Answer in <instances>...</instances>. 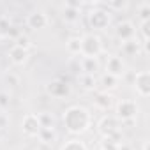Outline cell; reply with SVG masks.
I'll return each mask as SVG.
<instances>
[{
	"label": "cell",
	"instance_id": "1",
	"mask_svg": "<svg viewBox=\"0 0 150 150\" xmlns=\"http://www.w3.org/2000/svg\"><path fill=\"white\" fill-rule=\"evenodd\" d=\"M62 122H64V127H65V131L69 134L80 136V134H85L90 129V125H92V115H90V111L85 106L74 104V106H69L64 111Z\"/></svg>",
	"mask_w": 150,
	"mask_h": 150
},
{
	"label": "cell",
	"instance_id": "2",
	"mask_svg": "<svg viewBox=\"0 0 150 150\" xmlns=\"http://www.w3.org/2000/svg\"><path fill=\"white\" fill-rule=\"evenodd\" d=\"M115 111H117L115 117H117L118 122H127V124H131V122L138 117L139 108H138L136 101H132V99H122V101L117 103Z\"/></svg>",
	"mask_w": 150,
	"mask_h": 150
},
{
	"label": "cell",
	"instance_id": "3",
	"mask_svg": "<svg viewBox=\"0 0 150 150\" xmlns=\"http://www.w3.org/2000/svg\"><path fill=\"white\" fill-rule=\"evenodd\" d=\"M103 53V41L96 34H85L81 37V57H90V58H99Z\"/></svg>",
	"mask_w": 150,
	"mask_h": 150
},
{
	"label": "cell",
	"instance_id": "4",
	"mask_svg": "<svg viewBox=\"0 0 150 150\" xmlns=\"http://www.w3.org/2000/svg\"><path fill=\"white\" fill-rule=\"evenodd\" d=\"M87 16H88V25L94 30H106L111 25V13L104 7H94Z\"/></svg>",
	"mask_w": 150,
	"mask_h": 150
},
{
	"label": "cell",
	"instance_id": "5",
	"mask_svg": "<svg viewBox=\"0 0 150 150\" xmlns=\"http://www.w3.org/2000/svg\"><path fill=\"white\" fill-rule=\"evenodd\" d=\"M104 69H106V74H110V76L120 80V78L125 76V69H127V67H125V62H124L122 57H118V55H110L108 60H106Z\"/></svg>",
	"mask_w": 150,
	"mask_h": 150
},
{
	"label": "cell",
	"instance_id": "6",
	"mask_svg": "<svg viewBox=\"0 0 150 150\" xmlns=\"http://www.w3.org/2000/svg\"><path fill=\"white\" fill-rule=\"evenodd\" d=\"M132 85H134L136 94H138L139 97L146 99V97L150 96V72H148V71H139V72H136Z\"/></svg>",
	"mask_w": 150,
	"mask_h": 150
},
{
	"label": "cell",
	"instance_id": "7",
	"mask_svg": "<svg viewBox=\"0 0 150 150\" xmlns=\"http://www.w3.org/2000/svg\"><path fill=\"white\" fill-rule=\"evenodd\" d=\"M97 131H99V134H101L103 138H108V136H111V134H115V132L120 131V122L117 120V117L106 115V117H103V118L99 120Z\"/></svg>",
	"mask_w": 150,
	"mask_h": 150
},
{
	"label": "cell",
	"instance_id": "8",
	"mask_svg": "<svg viewBox=\"0 0 150 150\" xmlns=\"http://www.w3.org/2000/svg\"><path fill=\"white\" fill-rule=\"evenodd\" d=\"M46 92L51 96V97H57V99H62V97H67L71 94V87L65 80H51L48 85H46Z\"/></svg>",
	"mask_w": 150,
	"mask_h": 150
},
{
	"label": "cell",
	"instance_id": "9",
	"mask_svg": "<svg viewBox=\"0 0 150 150\" xmlns=\"http://www.w3.org/2000/svg\"><path fill=\"white\" fill-rule=\"evenodd\" d=\"M136 32H138V30H136L134 23H132V21H129V20L120 21V23L117 25V28H115V35H117V39H118V41H122V42L136 39Z\"/></svg>",
	"mask_w": 150,
	"mask_h": 150
},
{
	"label": "cell",
	"instance_id": "10",
	"mask_svg": "<svg viewBox=\"0 0 150 150\" xmlns=\"http://www.w3.org/2000/svg\"><path fill=\"white\" fill-rule=\"evenodd\" d=\"M21 131L28 138L37 136V132L41 131V125H39V120H37V115L35 113H27L23 117V120H21Z\"/></svg>",
	"mask_w": 150,
	"mask_h": 150
},
{
	"label": "cell",
	"instance_id": "11",
	"mask_svg": "<svg viewBox=\"0 0 150 150\" xmlns=\"http://www.w3.org/2000/svg\"><path fill=\"white\" fill-rule=\"evenodd\" d=\"M81 16V4L80 2H65L64 11H62V18L65 23H76Z\"/></svg>",
	"mask_w": 150,
	"mask_h": 150
},
{
	"label": "cell",
	"instance_id": "12",
	"mask_svg": "<svg viewBox=\"0 0 150 150\" xmlns=\"http://www.w3.org/2000/svg\"><path fill=\"white\" fill-rule=\"evenodd\" d=\"M48 23H50V20H48L46 13H42V11H32V13L27 16V25H28V28H32V30L46 28Z\"/></svg>",
	"mask_w": 150,
	"mask_h": 150
},
{
	"label": "cell",
	"instance_id": "13",
	"mask_svg": "<svg viewBox=\"0 0 150 150\" xmlns=\"http://www.w3.org/2000/svg\"><path fill=\"white\" fill-rule=\"evenodd\" d=\"M99 67H101L99 58H90V57H81L80 58V71H81V74L96 76V72L99 71Z\"/></svg>",
	"mask_w": 150,
	"mask_h": 150
},
{
	"label": "cell",
	"instance_id": "14",
	"mask_svg": "<svg viewBox=\"0 0 150 150\" xmlns=\"http://www.w3.org/2000/svg\"><path fill=\"white\" fill-rule=\"evenodd\" d=\"M94 104L99 108V110H110V108H113V104H115V97L110 94V92H99V94H96L94 96Z\"/></svg>",
	"mask_w": 150,
	"mask_h": 150
},
{
	"label": "cell",
	"instance_id": "15",
	"mask_svg": "<svg viewBox=\"0 0 150 150\" xmlns=\"http://www.w3.org/2000/svg\"><path fill=\"white\" fill-rule=\"evenodd\" d=\"M7 55H9V60L14 65H25L27 60H28V51L23 50V48H18V46H13Z\"/></svg>",
	"mask_w": 150,
	"mask_h": 150
},
{
	"label": "cell",
	"instance_id": "16",
	"mask_svg": "<svg viewBox=\"0 0 150 150\" xmlns=\"http://www.w3.org/2000/svg\"><path fill=\"white\" fill-rule=\"evenodd\" d=\"M120 50H122V53H124L125 57H134V55L139 53V50H141V42H139L138 39L125 41V42H122Z\"/></svg>",
	"mask_w": 150,
	"mask_h": 150
},
{
	"label": "cell",
	"instance_id": "17",
	"mask_svg": "<svg viewBox=\"0 0 150 150\" xmlns=\"http://www.w3.org/2000/svg\"><path fill=\"white\" fill-rule=\"evenodd\" d=\"M35 138H37L41 143H44V145H53V143L57 141L58 134H57L55 129H42V127H41V131L37 132Z\"/></svg>",
	"mask_w": 150,
	"mask_h": 150
},
{
	"label": "cell",
	"instance_id": "18",
	"mask_svg": "<svg viewBox=\"0 0 150 150\" xmlns=\"http://www.w3.org/2000/svg\"><path fill=\"white\" fill-rule=\"evenodd\" d=\"M37 120H39V125L42 129H55V117H53V113L41 111V113H37Z\"/></svg>",
	"mask_w": 150,
	"mask_h": 150
},
{
	"label": "cell",
	"instance_id": "19",
	"mask_svg": "<svg viewBox=\"0 0 150 150\" xmlns=\"http://www.w3.org/2000/svg\"><path fill=\"white\" fill-rule=\"evenodd\" d=\"M65 48L71 55H81V37H78V35L69 37L65 42Z\"/></svg>",
	"mask_w": 150,
	"mask_h": 150
},
{
	"label": "cell",
	"instance_id": "20",
	"mask_svg": "<svg viewBox=\"0 0 150 150\" xmlns=\"http://www.w3.org/2000/svg\"><path fill=\"white\" fill-rule=\"evenodd\" d=\"M99 83L103 87V92H110V90H115L118 87V80L113 78V76H110V74H106V72L103 74V78L99 80Z\"/></svg>",
	"mask_w": 150,
	"mask_h": 150
},
{
	"label": "cell",
	"instance_id": "21",
	"mask_svg": "<svg viewBox=\"0 0 150 150\" xmlns=\"http://www.w3.org/2000/svg\"><path fill=\"white\" fill-rule=\"evenodd\" d=\"M60 150H88V146L81 141V139H76V138H72V139H67Z\"/></svg>",
	"mask_w": 150,
	"mask_h": 150
},
{
	"label": "cell",
	"instance_id": "22",
	"mask_svg": "<svg viewBox=\"0 0 150 150\" xmlns=\"http://www.w3.org/2000/svg\"><path fill=\"white\" fill-rule=\"evenodd\" d=\"M80 85L85 90H94L97 87V80H96V76H90V74H81L80 76Z\"/></svg>",
	"mask_w": 150,
	"mask_h": 150
},
{
	"label": "cell",
	"instance_id": "23",
	"mask_svg": "<svg viewBox=\"0 0 150 150\" xmlns=\"http://www.w3.org/2000/svg\"><path fill=\"white\" fill-rule=\"evenodd\" d=\"M138 16L141 21H150V4L148 2H143L138 6Z\"/></svg>",
	"mask_w": 150,
	"mask_h": 150
},
{
	"label": "cell",
	"instance_id": "24",
	"mask_svg": "<svg viewBox=\"0 0 150 150\" xmlns=\"http://www.w3.org/2000/svg\"><path fill=\"white\" fill-rule=\"evenodd\" d=\"M4 83L9 85V87H18V85H20V76L9 71V72L4 74Z\"/></svg>",
	"mask_w": 150,
	"mask_h": 150
},
{
	"label": "cell",
	"instance_id": "25",
	"mask_svg": "<svg viewBox=\"0 0 150 150\" xmlns=\"http://www.w3.org/2000/svg\"><path fill=\"white\" fill-rule=\"evenodd\" d=\"M14 46H18V48H23V50H30V46H32V42H30V39L27 37V35H23V34H20L16 39H14Z\"/></svg>",
	"mask_w": 150,
	"mask_h": 150
},
{
	"label": "cell",
	"instance_id": "26",
	"mask_svg": "<svg viewBox=\"0 0 150 150\" xmlns=\"http://www.w3.org/2000/svg\"><path fill=\"white\" fill-rule=\"evenodd\" d=\"M139 34H141L143 42H148V39H150V21H141L139 23Z\"/></svg>",
	"mask_w": 150,
	"mask_h": 150
},
{
	"label": "cell",
	"instance_id": "27",
	"mask_svg": "<svg viewBox=\"0 0 150 150\" xmlns=\"http://www.w3.org/2000/svg\"><path fill=\"white\" fill-rule=\"evenodd\" d=\"M11 104V94L7 90H0V110H6Z\"/></svg>",
	"mask_w": 150,
	"mask_h": 150
},
{
	"label": "cell",
	"instance_id": "28",
	"mask_svg": "<svg viewBox=\"0 0 150 150\" xmlns=\"http://www.w3.org/2000/svg\"><path fill=\"white\" fill-rule=\"evenodd\" d=\"M11 27L13 25H11L9 18H0V34H2V37H7V32Z\"/></svg>",
	"mask_w": 150,
	"mask_h": 150
},
{
	"label": "cell",
	"instance_id": "29",
	"mask_svg": "<svg viewBox=\"0 0 150 150\" xmlns=\"http://www.w3.org/2000/svg\"><path fill=\"white\" fill-rule=\"evenodd\" d=\"M101 150H118V145L113 143L110 138H103V141H101Z\"/></svg>",
	"mask_w": 150,
	"mask_h": 150
},
{
	"label": "cell",
	"instance_id": "30",
	"mask_svg": "<svg viewBox=\"0 0 150 150\" xmlns=\"http://www.w3.org/2000/svg\"><path fill=\"white\" fill-rule=\"evenodd\" d=\"M106 6H108V11L111 13L113 9H125L127 7V2H122V0H118V2H117V0H111V2H108Z\"/></svg>",
	"mask_w": 150,
	"mask_h": 150
},
{
	"label": "cell",
	"instance_id": "31",
	"mask_svg": "<svg viewBox=\"0 0 150 150\" xmlns=\"http://www.w3.org/2000/svg\"><path fill=\"white\" fill-rule=\"evenodd\" d=\"M7 125H9V117L6 113H0V131L6 129Z\"/></svg>",
	"mask_w": 150,
	"mask_h": 150
},
{
	"label": "cell",
	"instance_id": "32",
	"mask_svg": "<svg viewBox=\"0 0 150 150\" xmlns=\"http://www.w3.org/2000/svg\"><path fill=\"white\" fill-rule=\"evenodd\" d=\"M20 34H21V32H20L16 27H11V28H9V32H7V37H13V39H16Z\"/></svg>",
	"mask_w": 150,
	"mask_h": 150
},
{
	"label": "cell",
	"instance_id": "33",
	"mask_svg": "<svg viewBox=\"0 0 150 150\" xmlns=\"http://www.w3.org/2000/svg\"><path fill=\"white\" fill-rule=\"evenodd\" d=\"M118 150H134V148H132L129 143H120V145H118Z\"/></svg>",
	"mask_w": 150,
	"mask_h": 150
},
{
	"label": "cell",
	"instance_id": "34",
	"mask_svg": "<svg viewBox=\"0 0 150 150\" xmlns=\"http://www.w3.org/2000/svg\"><path fill=\"white\" fill-rule=\"evenodd\" d=\"M141 150H148V141H143V146H141Z\"/></svg>",
	"mask_w": 150,
	"mask_h": 150
},
{
	"label": "cell",
	"instance_id": "35",
	"mask_svg": "<svg viewBox=\"0 0 150 150\" xmlns=\"http://www.w3.org/2000/svg\"><path fill=\"white\" fill-rule=\"evenodd\" d=\"M0 139H2V131H0Z\"/></svg>",
	"mask_w": 150,
	"mask_h": 150
},
{
	"label": "cell",
	"instance_id": "36",
	"mask_svg": "<svg viewBox=\"0 0 150 150\" xmlns=\"http://www.w3.org/2000/svg\"><path fill=\"white\" fill-rule=\"evenodd\" d=\"M2 39H4V37H2V34H0V41H2Z\"/></svg>",
	"mask_w": 150,
	"mask_h": 150
},
{
	"label": "cell",
	"instance_id": "37",
	"mask_svg": "<svg viewBox=\"0 0 150 150\" xmlns=\"http://www.w3.org/2000/svg\"><path fill=\"white\" fill-rule=\"evenodd\" d=\"M34 150H39V148H34Z\"/></svg>",
	"mask_w": 150,
	"mask_h": 150
}]
</instances>
